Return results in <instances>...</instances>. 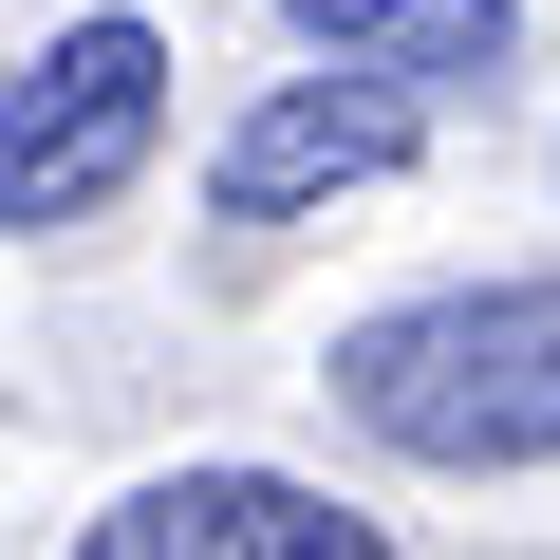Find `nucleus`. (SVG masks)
<instances>
[{"instance_id": "nucleus-1", "label": "nucleus", "mask_w": 560, "mask_h": 560, "mask_svg": "<svg viewBox=\"0 0 560 560\" xmlns=\"http://www.w3.org/2000/svg\"><path fill=\"white\" fill-rule=\"evenodd\" d=\"M393 467H560V280H448L318 355Z\"/></svg>"}, {"instance_id": "nucleus-5", "label": "nucleus", "mask_w": 560, "mask_h": 560, "mask_svg": "<svg viewBox=\"0 0 560 560\" xmlns=\"http://www.w3.org/2000/svg\"><path fill=\"white\" fill-rule=\"evenodd\" d=\"M318 57H355V75H393V94H486L504 57H523V20L504 0H280Z\"/></svg>"}, {"instance_id": "nucleus-4", "label": "nucleus", "mask_w": 560, "mask_h": 560, "mask_svg": "<svg viewBox=\"0 0 560 560\" xmlns=\"http://www.w3.org/2000/svg\"><path fill=\"white\" fill-rule=\"evenodd\" d=\"M430 150V94H393V75H280L243 131H224V168H206V206L224 224H280V206H337V187H374V168H411Z\"/></svg>"}, {"instance_id": "nucleus-3", "label": "nucleus", "mask_w": 560, "mask_h": 560, "mask_svg": "<svg viewBox=\"0 0 560 560\" xmlns=\"http://www.w3.org/2000/svg\"><path fill=\"white\" fill-rule=\"evenodd\" d=\"M75 560H393V523H355L300 467H150L75 523Z\"/></svg>"}, {"instance_id": "nucleus-2", "label": "nucleus", "mask_w": 560, "mask_h": 560, "mask_svg": "<svg viewBox=\"0 0 560 560\" xmlns=\"http://www.w3.org/2000/svg\"><path fill=\"white\" fill-rule=\"evenodd\" d=\"M150 150H168V38L150 20H75L38 57H0V243L94 224Z\"/></svg>"}]
</instances>
